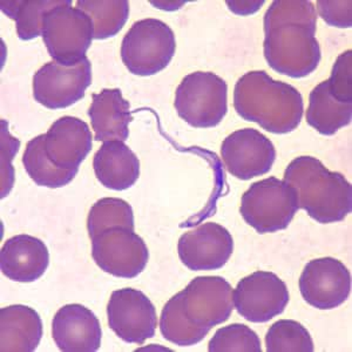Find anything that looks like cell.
Here are the masks:
<instances>
[{
    "label": "cell",
    "instance_id": "6da1fadb",
    "mask_svg": "<svg viewBox=\"0 0 352 352\" xmlns=\"http://www.w3.org/2000/svg\"><path fill=\"white\" fill-rule=\"evenodd\" d=\"M263 26L264 58L274 71L298 79L318 67L322 56L312 1H274L264 14Z\"/></svg>",
    "mask_w": 352,
    "mask_h": 352
},
{
    "label": "cell",
    "instance_id": "7a4b0ae2",
    "mask_svg": "<svg viewBox=\"0 0 352 352\" xmlns=\"http://www.w3.org/2000/svg\"><path fill=\"white\" fill-rule=\"evenodd\" d=\"M234 109L243 120L260 124L267 132L287 134L300 126L305 104L292 85L274 80L264 71H252L235 85Z\"/></svg>",
    "mask_w": 352,
    "mask_h": 352
},
{
    "label": "cell",
    "instance_id": "3957f363",
    "mask_svg": "<svg viewBox=\"0 0 352 352\" xmlns=\"http://www.w3.org/2000/svg\"><path fill=\"white\" fill-rule=\"evenodd\" d=\"M283 177L295 190L298 209L318 223H336L351 212V184L343 174L330 172L316 157H297L289 164Z\"/></svg>",
    "mask_w": 352,
    "mask_h": 352
},
{
    "label": "cell",
    "instance_id": "277c9868",
    "mask_svg": "<svg viewBox=\"0 0 352 352\" xmlns=\"http://www.w3.org/2000/svg\"><path fill=\"white\" fill-rule=\"evenodd\" d=\"M174 107L192 127L212 129L228 112V85L212 72L190 73L176 88Z\"/></svg>",
    "mask_w": 352,
    "mask_h": 352
},
{
    "label": "cell",
    "instance_id": "5b68a950",
    "mask_svg": "<svg viewBox=\"0 0 352 352\" xmlns=\"http://www.w3.org/2000/svg\"><path fill=\"white\" fill-rule=\"evenodd\" d=\"M175 34L159 19H144L132 25L121 44V59L134 76H149L168 66L175 54Z\"/></svg>",
    "mask_w": 352,
    "mask_h": 352
},
{
    "label": "cell",
    "instance_id": "8992f818",
    "mask_svg": "<svg viewBox=\"0 0 352 352\" xmlns=\"http://www.w3.org/2000/svg\"><path fill=\"white\" fill-rule=\"evenodd\" d=\"M41 36L53 61L73 66L86 58L94 39V28L86 13L66 0L45 14Z\"/></svg>",
    "mask_w": 352,
    "mask_h": 352
},
{
    "label": "cell",
    "instance_id": "52a82bcc",
    "mask_svg": "<svg viewBox=\"0 0 352 352\" xmlns=\"http://www.w3.org/2000/svg\"><path fill=\"white\" fill-rule=\"evenodd\" d=\"M297 210L295 190L277 177L254 182L241 200V215L258 234L288 228Z\"/></svg>",
    "mask_w": 352,
    "mask_h": 352
},
{
    "label": "cell",
    "instance_id": "ba28073f",
    "mask_svg": "<svg viewBox=\"0 0 352 352\" xmlns=\"http://www.w3.org/2000/svg\"><path fill=\"white\" fill-rule=\"evenodd\" d=\"M92 84V64L87 56L73 66L50 61L33 76V98L48 109H67L80 101Z\"/></svg>",
    "mask_w": 352,
    "mask_h": 352
},
{
    "label": "cell",
    "instance_id": "9c48e42d",
    "mask_svg": "<svg viewBox=\"0 0 352 352\" xmlns=\"http://www.w3.org/2000/svg\"><path fill=\"white\" fill-rule=\"evenodd\" d=\"M92 256L104 272L121 278H134L148 263L149 252L134 230L114 227L93 237Z\"/></svg>",
    "mask_w": 352,
    "mask_h": 352
},
{
    "label": "cell",
    "instance_id": "30bf717a",
    "mask_svg": "<svg viewBox=\"0 0 352 352\" xmlns=\"http://www.w3.org/2000/svg\"><path fill=\"white\" fill-rule=\"evenodd\" d=\"M232 298L234 307L244 320L265 323L285 311L290 295L276 274L256 272L237 283Z\"/></svg>",
    "mask_w": 352,
    "mask_h": 352
},
{
    "label": "cell",
    "instance_id": "8fae6325",
    "mask_svg": "<svg viewBox=\"0 0 352 352\" xmlns=\"http://www.w3.org/2000/svg\"><path fill=\"white\" fill-rule=\"evenodd\" d=\"M107 318L109 328L126 343L142 345L155 336V307L140 290L124 288L113 292L107 305Z\"/></svg>",
    "mask_w": 352,
    "mask_h": 352
},
{
    "label": "cell",
    "instance_id": "7c38bea8",
    "mask_svg": "<svg viewBox=\"0 0 352 352\" xmlns=\"http://www.w3.org/2000/svg\"><path fill=\"white\" fill-rule=\"evenodd\" d=\"M221 156L229 174L247 181L270 172L276 160V149L257 129H244L224 139Z\"/></svg>",
    "mask_w": 352,
    "mask_h": 352
},
{
    "label": "cell",
    "instance_id": "4fadbf2b",
    "mask_svg": "<svg viewBox=\"0 0 352 352\" xmlns=\"http://www.w3.org/2000/svg\"><path fill=\"white\" fill-rule=\"evenodd\" d=\"M300 292L303 300L314 308H338L351 292V274L333 257L310 261L300 275Z\"/></svg>",
    "mask_w": 352,
    "mask_h": 352
},
{
    "label": "cell",
    "instance_id": "5bb4252c",
    "mask_svg": "<svg viewBox=\"0 0 352 352\" xmlns=\"http://www.w3.org/2000/svg\"><path fill=\"white\" fill-rule=\"evenodd\" d=\"M182 294L186 316L201 328L212 329L222 324L234 310L232 285L223 277H197Z\"/></svg>",
    "mask_w": 352,
    "mask_h": 352
},
{
    "label": "cell",
    "instance_id": "9a60e30c",
    "mask_svg": "<svg viewBox=\"0 0 352 352\" xmlns=\"http://www.w3.org/2000/svg\"><path fill=\"white\" fill-rule=\"evenodd\" d=\"M177 252L189 270H219L232 256L234 240L220 224L206 222L184 232L177 243Z\"/></svg>",
    "mask_w": 352,
    "mask_h": 352
},
{
    "label": "cell",
    "instance_id": "2e32d148",
    "mask_svg": "<svg viewBox=\"0 0 352 352\" xmlns=\"http://www.w3.org/2000/svg\"><path fill=\"white\" fill-rule=\"evenodd\" d=\"M52 337L64 352H96L100 349L102 330L92 310L81 305L59 309L52 320Z\"/></svg>",
    "mask_w": 352,
    "mask_h": 352
},
{
    "label": "cell",
    "instance_id": "e0dca14e",
    "mask_svg": "<svg viewBox=\"0 0 352 352\" xmlns=\"http://www.w3.org/2000/svg\"><path fill=\"white\" fill-rule=\"evenodd\" d=\"M91 129L74 116H63L50 127L45 139L48 159L58 168L79 169L92 149Z\"/></svg>",
    "mask_w": 352,
    "mask_h": 352
},
{
    "label": "cell",
    "instance_id": "ac0fdd59",
    "mask_svg": "<svg viewBox=\"0 0 352 352\" xmlns=\"http://www.w3.org/2000/svg\"><path fill=\"white\" fill-rule=\"evenodd\" d=\"M50 264V252L43 241L21 234L5 242L0 252V268L8 280L31 283L39 280Z\"/></svg>",
    "mask_w": 352,
    "mask_h": 352
},
{
    "label": "cell",
    "instance_id": "d6986e66",
    "mask_svg": "<svg viewBox=\"0 0 352 352\" xmlns=\"http://www.w3.org/2000/svg\"><path fill=\"white\" fill-rule=\"evenodd\" d=\"M96 141H124L129 139V126L133 120L131 104L124 100L119 88H104L93 93L88 109Z\"/></svg>",
    "mask_w": 352,
    "mask_h": 352
},
{
    "label": "cell",
    "instance_id": "ffe728a7",
    "mask_svg": "<svg viewBox=\"0 0 352 352\" xmlns=\"http://www.w3.org/2000/svg\"><path fill=\"white\" fill-rule=\"evenodd\" d=\"M93 168L96 179L106 188L126 190L140 176V161L122 141H107L96 153Z\"/></svg>",
    "mask_w": 352,
    "mask_h": 352
},
{
    "label": "cell",
    "instance_id": "44dd1931",
    "mask_svg": "<svg viewBox=\"0 0 352 352\" xmlns=\"http://www.w3.org/2000/svg\"><path fill=\"white\" fill-rule=\"evenodd\" d=\"M41 337L43 320L34 309L23 305L0 309V351H34Z\"/></svg>",
    "mask_w": 352,
    "mask_h": 352
},
{
    "label": "cell",
    "instance_id": "7402d4cb",
    "mask_svg": "<svg viewBox=\"0 0 352 352\" xmlns=\"http://www.w3.org/2000/svg\"><path fill=\"white\" fill-rule=\"evenodd\" d=\"M352 102L332 94L328 80L317 85L309 96L307 122L322 135H333L351 122Z\"/></svg>",
    "mask_w": 352,
    "mask_h": 352
},
{
    "label": "cell",
    "instance_id": "603a6c76",
    "mask_svg": "<svg viewBox=\"0 0 352 352\" xmlns=\"http://www.w3.org/2000/svg\"><path fill=\"white\" fill-rule=\"evenodd\" d=\"M46 134L28 141L23 155V164L28 176L38 186L47 188H61L72 182L79 169H61L50 161L45 151Z\"/></svg>",
    "mask_w": 352,
    "mask_h": 352
},
{
    "label": "cell",
    "instance_id": "cb8c5ba5",
    "mask_svg": "<svg viewBox=\"0 0 352 352\" xmlns=\"http://www.w3.org/2000/svg\"><path fill=\"white\" fill-rule=\"evenodd\" d=\"M184 294H176L166 303L160 317V330L164 340L179 346H192L200 343L210 329L194 324L184 310Z\"/></svg>",
    "mask_w": 352,
    "mask_h": 352
},
{
    "label": "cell",
    "instance_id": "d4e9b609",
    "mask_svg": "<svg viewBox=\"0 0 352 352\" xmlns=\"http://www.w3.org/2000/svg\"><path fill=\"white\" fill-rule=\"evenodd\" d=\"M76 8L92 21L94 39H109L120 32L129 16V3L126 0H79Z\"/></svg>",
    "mask_w": 352,
    "mask_h": 352
},
{
    "label": "cell",
    "instance_id": "484cf974",
    "mask_svg": "<svg viewBox=\"0 0 352 352\" xmlns=\"http://www.w3.org/2000/svg\"><path fill=\"white\" fill-rule=\"evenodd\" d=\"M66 0H26L1 1V10L16 21V33L21 41H32L41 36L44 16L50 10L65 4Z\"/></svg>",
    "mask_w": 352,
    "mask_h": 352
},
{
    "label": "cell",
    "instance_id": "4316f807",
    "mask_svg": "<svg viewBox=\"0 0 352 352\" xmlns=\"http://www.w3.org/2000/svg\"><path fill=\"white\" fill-rule=\"evenodd\" d=\"M121 227L134 230V212L132 206L116 197H104L96 201L87 217L88 235L92 240L106 229Z\"/></svg>",
    "mask_w": 352,
    "mask_h": 352
},
{
    "label": "cell",
    "instance_id": "83f0119b",
    "mask_svg": "<svg viewBox=\"0 0 352 352\" xmlns=\"http://www.w3.org/2000/svg\"><path fill=\"white\" fill-rule=\"evenodd\" d=\"M268 352H312L311 335L297 320H280L269 328L265 335Z\"/></svg>",
    "mask_w": 352,
    "mask_h": 352
},
{
    "label": "cell",
    "instance_id": "f1b7e54d",
    "mask_svg": "<svg viewBox=\"0 0 352 352\" xmlns=\"http://www.w3.org/2000/svg\"><path fill=\"white\" fill-rule=\"evenodd\" d=\"M210 352H261V340L256 332L247 325L234 324L219 329L209 340Z\"/></svg>",
    "mask_w": 352,
    "mask_h": 352
},
{
    "label": "cell",
    "instance_id": "f546056e",
    "mask_svg": "<svg viewBox=\"0 0 352 352\" xmlns=\"http://www.w3.org/2000/svg\"><path fill=\"white\" fill-rule=\"evenodd\" d=\"M333 96L343 101L352 102V51L349 50L337 58L328 80Z\"/></svg>",
    "mask_w": 352,
    "mask_h": 352
},
{
    "label": "cell",
    "instance_id": "4dcf8cb0",
    "mask_svg": "<svg viewBox=\"0 0 352 352\" xmlns=\"http://www.w3.org/2000/svg\"><path fill=\"white\" fill-rule=\"evenodd\" d=\"M1 197L4 199L12 189L14 181L12 160L19 151L21 141L10 134L6 121L1 120Z\"/></svg>",
    "mask_w": 352,
    "mask_h": 352
},
{
    "label": "cell",
    "instance_id": "1f68e13d",
    "mask_svg": "<svg viewBox=\"0 0 352 352\" xmlns=\"http://www.w3.org/2000/svg\"><path fill=\"white\" fill-rule=\"evenodd\" d=\"M351 0L317 1V10L327 24L335 28H351Z\"/></svg>",
    "mask_w": 352,
    "mask_h": 352
}]
</instances>
